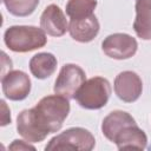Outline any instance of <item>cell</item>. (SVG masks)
<instances>
[{"mask_svg":"<svg viewBox=\"0 0 151 151\" xmlns=\"http://www.w3.org/2000/svg\"><path fill=\"white\" fill-rule=\"evenodd\" d=\"M8 13L15 17L31 15L39 5V0H2Z\"/></svg>","mask_w":151,"mask_h":151,"instance_id":"obj_17","label":"cell"},{"mask_svg":"<svg viewBox=\"0 0 151 151\" xmlns=\"http://www.w3.org/2000/svg\"><path fill=\"white\" fill-rule=\"evenodd\" d=\"M86 81L85 71L76 64H65L55 79L53 91L65 98L74 99V96L79 87Z\"/></svg>","mask_w":151,"mask_h":151,"instance_id":"obj_5","label":"cell"},{"mask_svg":"<svg viewBox=\"0 0 151 151\" xmlns=\"http://www.w3.org/2000/svg\"><path fill=\"white\" fill-rule=\"evenodd\" d=\"M40 27L51 37H61L68 31V22L61 8L51 4L41 13Z\"/></svg>","mask_w":151,"mask_h":151,"instance_id":"obj_9","label":"cell"},{"mask_svg":"<svg viewBox=\"0 0 151 151\" xmlns=\"http://www.w3.org/2000/svg\"><path fill=\"white\" fill-rule=\"evenodd\" d=\"M97 0H68L66 4V14L70 19H81L94 14Z\"/></svg>","mask_w":151,"mask_h":151,"instance_id":"obj_16","label":"cell"},{"mask_svg":"<svg viewBox=\"0 0 151 151\" xmlns=\"http://www.w3.org/2000/svg\"><path fill=\"white\" fill-rule=\"evenodd\" d=\"M137 124L134 118L125 112V111H120V110H116L110 112L103 120L101 123V132L103 134L113 143L116 136L126 126L130 125H134Z\"/></svg>","mask_w":151,"mask_h":151,"instance_id":"obj_11","label":"cell"},{"mask_svg":"<svg viewBox=\"0 0 151 151\" xmlns=\"http://www.w3.org/2000/svg\"><path fill=\"white\" fill-rule=\"evenodd\" d=\"M17 131L25 140L29 143H39V142H42L47 137L40 131L38 125L35 124L31 109L24 110L18 114Z\"/></svg>","mask_w":151,"mask_h":151,"instance_id":"obj_14","label":"cell"},{"mask_svg":"<svg viewBox=\"0 0 151 151\" xmlns=\"http://www.w3.org/2000/svg\"><path fill=\"white\" fill-rule=\"evenodd\" d=\"M103 52L116 60H125L133 57L138 50L137 40L126 33H113L101 42Z\"/></svg>","mask_w":151,"mask_h":151,"instance_id":"obj_6","label":"cell"},{"mask_svg":"<svg viewBox=\"0 0 151 151\" xmlns=\"http://www.w3.org/2000/svg\"><path fill=\"white\" fill-rule=\"evenodd\" d=\"M96 146L94 136L84 127H70L54 136L46 144V151L55 150H80L91 151Z\"/></svg>","mask_w":151,"mask_h":151,"instance_id":"obj_4","label":"cell"},{"mask_svg":"<svg viewBox=\"0 0 151 151\" xmlns=\"http://www.w3.org/2000/svg\"><path fill=\"white\" fill-rule=\"evenodd\" d=\"M31 79L24 71L11 70L1 77V88L5 97L13 101H20L31 92Z\"/></svg>","mask_w":151,"mask_h":151,"instance_id":"obj_7","label":"cell"},{"mask_svg":"<svg viewBox=\"0 0 151 151\" xmlns=\"http://www.w3.org/2000/svg\"><path fill=\"white\" fill-rule=\"evenodd\" d=\"M113 143L117 145L119 150L125 149H137V150H144L147 145V137L146 133L134 125L126 126L114 138Z\"/></svg>","mask_w":151,"mask_h":151,"instance_id":"obj_12","label":"cell"},{"mask_svg":"<svg viewBox=\"0 0 151 151\" xmlns=\"http://www.w3.org/2000/svg\"><path fill=\"white\" fill-rule=\"evenodd\" d=\"M9 150H15V151H21V150H35V147L33 145L29 144V142H24V140H19V139H15L13 140V143L9 145Z\"/></svg>","mask_w":151,"mask_h":151,"instance_id":"obj_18","label":"cell"},{"mask_svg":"<svg viewBox=\"0 0 151 151\" xmlns=\"http://www.w3.org/2000/svg\"><path fill=\"white\" fill-rule=\"evenodd\" d=\"M58 60L54 54L48 52H40L34 54L29 60V71L37 79H46L51 77L57 70Z\"/></svg>","mask_w":151,"mask_h":151,"instance_id":"obj_15","label":"cell"},{"mask_svg":"<svg viewBox=\"0 0 151 151\" xmlns=\"http://www.w3.org/2000/svg\"><path fill=\"white\" fill-rule=\"evenodd\" d=\"M31 110L35 124L40 131L47 136L61 129L70 113L71 106L67 98L55 93L41 98Z\"/></svg>","mask_w":151,"mask_h":151,"instance_id":"obj_1","label":"cell"},{"mask_svg":"<svg viewBox=\"0 0 151 151\" xmlns=\"http://www.w3.org/2000/svg\"><path fill=\"white\" fill-rule=\"evenodd\" d=\"M114 93L124 103H133L138 100L143 92V81L133 71L120 72L113 84Z\"/></svg>","mask_w":151,"mask_h":151,"instance_id":"obj_8","label":"cell"},{"mask_svg":"<svg viewBox=\"0 0 151 151\" xmlns=\"http://www.w3.org/2000/svg\"><path fill=\"white\" fill-rule=\"evenodd\" d=\"M4 42L13 52L26 53L44 47L47 44V37L41 27L14 25L5 31Z\"/></svg>","mask_w":151,"mask_h":151,"instance_id":"obj_2","label":"cell"},{"mask_svg":"<svg viewBox=\"0 0 151 151\" xmlns=\"http://www.w3.org/2000/svg\"><path fill=\"white\" fill-rule=\"evenodd\" d=\"M100 25L94 14L81 18V19H70L68 33L71 38L78 42H90L99 33Z\"/></svg>","mask_w":151,"mask_h":151,"instance_id":"obj_10","label":"cell"},{"mask_svg":"<svg viewBox=\"0 0 151 151\" xmlns=\"http://www.w3.org/2000/svg\"><path fill=\"white\" fill-rule=\"evenodd\" d=\"M111 96V84L104 77L87 79L77 91L74 99L86 110H99L104 107Z\"/></svg>","mask_w":151,"mask_h":151,"instance_id":"obj_3","label":"cell"},{"mask_svg":"<svg viewBox=\"0 0 151 151\" xmlns=\"http://www.w3.org/2000/svg\"><path fill=\"white\" fill-rule=\"evenodd\" d=\"M133 29L138 38L151 40V0H136Z\"/></svg>","mask_w":151,"mask_h":151,"instance_id":"obj_13","label":"cell"}]
</instances>
